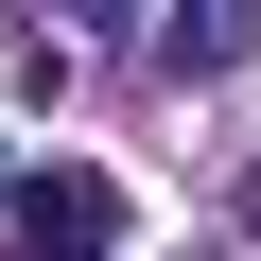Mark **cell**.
I'll use <instances>...</instances> for the list:
<instances>
[{
	"label": "cell",
	"mask_w": 261,
	"mask_h": 261,
	"mask_svg": "<svg viewBox=\"0 0 261 261\" xmlns=\"http://www.w3.org/2000/svg\"><path fill=\"white\" fill-rule=\"evenodd\" d=\"M105 226H122V192H105L87 157H35V174H18V244H35V261H105Z\"/></svg>",
	"instance_id": "6da1fadb"
}]
</instances>
